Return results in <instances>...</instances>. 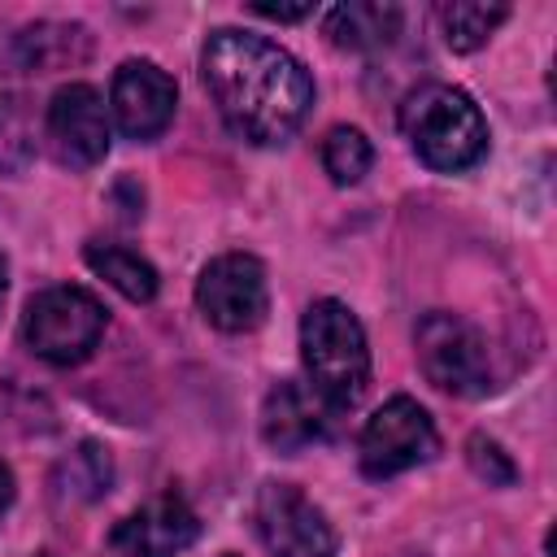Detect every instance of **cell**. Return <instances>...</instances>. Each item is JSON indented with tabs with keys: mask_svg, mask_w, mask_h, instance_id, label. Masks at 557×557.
I'll return each mask as SVG.
<instances>
[{
	"mask_svg": "<svg viewBox=\"0 0 557 557\" xmlns=\"http://www.w3.org/2000/svg\"><path fill=\"white\" fill-rule=\"evenodd\" d=\"M200 78L226 131L257 148L287 144L313 104V78L305 65L278 44L235 26H222L205 39Z\"/></svg>",
	"mask_w": 557,
	"mask_h": 557,
	"instance_id": "cell-1",
	"label": "cell"
},
{
	"mask_svg": "<svg viewBox=\"0 0 557 557\" xmlns=\"http://www.w3.org/2000/svg\"><path fill=\"white\" fill-rule=\"evenodd\" d=\"M400 131L422 165L440 174H461L487 152V122L479 104L448 83H422L400 104Z\"/></svg>",
	"mask_w": 557,
	"mask_h": 557,
	"instance_id": "cell-2",
	"label": "cell"
},
{
	"mask_svg": "<svg viewBox=\"0 0 557 557\" xmlns=\"http://www.w3.org/2000/svg\"><path fill=\"white\" fill-rule=\"evenodd\" d=\"M300 361L309 387L331 409H352L370 383V344L344 300H313L300 318Z\"/></svg>",
	"mask_w": 557,
	"mask_h": 557,
	"instance_id": "cell-3",
	"label": "cell"
},
{
	"mask_svg": "<svg viewBox=\"0 0 557 557\" xmlns=\"http://www.w3.org/2000/svg\"><path fill=\"white\" fill-rule=\"evenodd\" d=\"M104 326H109V309L87 287H70V283L44 287L39 296L26 300L22 313V339L48 366L87 361L104 339Z\"/></svg>",
	"mask_w": 557,
	"mask_h": 557,
	"instance_id": "cell-4",
	"label": "cell"
},
{
	"mask_svg": "<svg viewBox=\"0 0 557 557\" xmlns=\"http://www.w3.org/2000/svg\"><path fill=\"white\" fill-rule=\"evenodd\" d=\"M413 344H418V366L422 374L448 392V396H483L492 392V357H487V339L474 322H466L461 313H444V309H431L422 313L418 331H413Z\"/></svg>",
	"mask_w": 557,
	"mask_h": 557,
	"instance_id": "cell-5",
	"label": "cell"
},
{
	"mask_svg": "<svg viewBox=\"0 0 557 557\" xmlns=\"http://www.w3.org/2000/svg\"><path fill=\"white\" fill-rule=\"evenodd\" d=\"M440 453V435L431 413L413 396H392L383 409L370 413L361 431V474L392 479L409 466H422Z\"/></svg>",
	"mask_w": 557,
	"mask_h": 557,
	"instance_id": "cell-6",
	"label": "cell"
},
{
	"mask_svg": "<svg viewBox=\"0 0 557 557\" xmlns=\"http://www.w3.org/2000/svg\"><path fill=\"white\" fill-rule=\"evenodd\" d=\"M196 305H200L205 322L226 335H244V331L261 326V318L270 309V287H265L261 261L248 252L213 257L196 278Z\"/></svg>",
	"mask_w": 557,
	"mask_h": 557,
	"instance_id": "cell-7",
	"label": "cell"
},
{
	"mask_svg": "<svg viewBox=\"0 0 557 557\" xmlns=\"http://www.w3.org/2000/svg\"><path fill=\"white\" fill-rule=\"evenodd\" d=\"M252 518L270 557H335V527L292 483H261Z\"/></svg>",
	"mask_w": 557,
	"mask_h": 557,
	"instance_id": "cell-8",
	"label": "cell"
},
{
	"mask_svg": "<svg viewBox=\"0 0 557 557\" xmlns=\"http://www.w3.org/2000/svg\"><path fill=\"white\" fill-rule=\"evenodd\" d=\"M48 144L61 165L70 170H91L109 152V109L104 96L91 83H65L52 91L48 113H44Z\"/></svg>",
	"mask_w": 557,
	"mask_h": 557,
	"instance_id": "cell-9",
	"label": "cell"
},
{
	"mask_svg": "<svg viewBox=\"0 0 557 557\" xmlns=\"http://www.w3.org/2000/svg\"><path fill=\"white\" fill-rule=\"evenodd\" d=\"M117 131L126 139H157L170 122H174V104H178V87L174 78L152 65V61H122L113 74V91H109Z\"/></svg>",
	"mask_w": 557,
	"mask_h": 557,
	"instance_id": "cell-10",
	"label": "cell"
},
{
	"mask_svg": "<svg viewBox=\"0 0 557 557\" xmlns=\"http://www.w3.org/2000/svg\"><path fill=\"white\" fill-rule=\"evenodd\" d=\"M196 535H200V518L191 513V505L183 496L165 492V496L139 505L135 513H126L113 527L109 544L117 557H178L196 544Z\"/></svg>",
	"mask_w": 557,
	"mask_h": 557,
	"instance_id": "cell-11",
	"label": "cell"
},
{
	"mask_svg": "<svg viewBox=\"0 0 557 557\" xmlns=\"http://www.w3.org/2000/svg\"><path fill=\"white\" fill-rule=\"evenodd\" d=\"M339 409H331L313 387L296 383V379H283L265 392V405H261V440L278 453H300L309 444H322L335 426Z\"/></svg>",
	"mask_w": 557,
	"mask_h": 557,
	"instance_id": "cell-12",
	"label": "cell"
},
{
	"mask_svg": "<svg viewBox=\"0 0 557 557\" xmlns=\"http://www.w3.org/2000/svg\"><path fill=\"white\" fill-rule=\"evenodd\" d=\"M9 48L26 74H52V70H70L87 61L91 35L78 22H35L22 35H13Z\"/></svg>",
	"mask_w": 557,
	"mask_h": 557,
	"instance_id": "cell-13",
	"label": "cell"
},
{
	"mask_svg": "<svg viewBox=\"0 0 557 557\" xmlns=\"http://www.w3.org/2000/svg\"><path fill=\"white\" fill-rule=\"evenodd\" d=\"M17 57L9 44H0V170L22 174L35 161V131L26 113V96L17 87Z\"/></svg>",
	"mask_w": 557,
	"mask_h": 557,
	"instance_id": "cell-14",
	"label": "cell"
},
{
	"mask_svg": "<svg viewBox=\"0 0 557 557\" xmlns=\"http://www.w3.org/2000/svg\"><path fill=\"white\" fill-rule=\"evenodd\" d=\"M400 30V9L396 4H374V0H352V4H335L326 13V35L335 48L348 52H374L387 48Z\"/></svg>",
	"mask_w": 557,
	"mask_h": 557,
	"instance_id": "cell-15",
	"label": "cell"
},
{
	"mask_svg": "<svg viewBox=\"0 0 557 557\" xmlns=\"http://www.w3.org/2000/svg\"><path fill=\"white\" fill-rule=\"evenodd\" d=\"M87 265L109 283L117 287L126 300L135 305H148L157 296V270L152 261H144L135 248H122V244H87Z\"/></svg>",
	"mask_w": 557,
	"mask_h": 557,
	"instance_id": "cell-16",
	"label": "cell"
},
{
	"mask_svg": "<svg viewBox=\"0 0 557 557\" xmlns=\"http://www.w3.org/2000/svg\"><path fill=\"white\" fill-rule=\"evenodd\" d=\"M509 17L505 4H470V0H453L440 4V26H444V44L453 52H474L487 44V35Z\"/></svg>",
	"mask_w": 557,
	"mask_h": 557,
	"instance_id": "cell-17",
	"label": "cell"
},
{
	"mask_svg": "<svg viewBox=\"0 0 557 557\" xmlns=\"http://www.w3.org/2000/svg\"><path fill=\"white\" fill-rule=\"evenodd\" d=\"M374 165V148L370 139L357 131V126H331L326 139H322V170L331 174V183L339 187H352L370 174Z\"/></svg>",
	"mask_w": 557,
	"mask_h": 557,
	"instance_id": "cell-18",
	"label": "cell"
},
{
	"mask_svg": "<svg viewBox=\"0 0 557 557\" xmlns=\"http://www.w3.org/2000/svg\"><path fill=\"white\" fill-rule=\"evenodd\" d=\"M57 483H61V492H70V496H78V500H96V496H104L109 483H113L109 453H104L100 444H91V440L78 444V448L61 461Z\"/></svg>",
	"mask_w": 557,
	"mask_h": 557,
	"instance_id": "cell-19",
	"label": "cell"
},
{
	"mask_svg": "<svg viewBox=\"0 0 557 557\" xmlns=\"http://www.w3.org/2000/svg\"><path fill=\"white\" fill-rule=\"evenodd\" d=\"M466 461H470V470H474L487 487H509V483L518 479V466L509 461V453H505L492 435H483V431H474V435L466 440Z\"/></svg>",
	"mask_w": 557,
	"mask_h": 557,
	"instance_id": "cell-20",
	"label": "cell"
},
{
	"mask_svg": "<svg viewBox=\"0 0 557 557\" xmlns=\"http://www.w3.org/2000/svg\"><path fill=\"white\" fill-rule=\"evenodd\" d=\"M248 13L270 17V22H300V17L313 13V4H309V0H305V4H248Z\"/></svg>",
	"mask_w": 557,
	"mask_h": 557,
	"instance_id": "cell-21",
	"label": "cell"
},
{
	"mask_svg": "<svg viewBox=\"0 0 557 557\" xmlns=\"http://www.w3.org/2000/svg\"><path fill=\"white\" fill-rule=\"evenodd\" d=\"M13 496H17V487H13V474H9V466L0 461V518L9 513V505H13Z\"/></svg>",
	"mask_w": 557,
	"mask_h": 557,
	"instance_id": "cell-22",
	"label": "cell"
},
{
	"mask_svg": "<svg viewBox=\"0 0 557 557\" xmlns=\"http://www.w3.org/2000/svg\"><path fill=\"white\" fill-rule=\"evenodd\" d=\"M4 292H9V265H4V252H0V305H4Z\"/></svg>",
	"mask_w": 557,
	"mask_h": 557,
	"instance_id": "cell-23",
	"label": "cell"
},
{
	"mask_svg": "<svg viewBox=\"0 0 557 557\" xmlns=\"http://www.w3.org/2000/svg\"><path fill=\"white\" fill-rule=\"evenodd\" d=\"M39 557H52V553H39Z\"/></svg>",
	"mask_w": 557,
	"mask_h": 557,
	"instance_id": "cell-24",
	"label": "cell"
},
{
	"mask_svg": "<svg viewBox=\"0 0 557 557\" xmlns=\"http://www.w3.org/2000/svg\"><path fill=\"white\" fill-rule=\"evenodd\" d=\"M226 557H235V553H226Z\"/></svg>",
	"mask_w": 557,
	"mask_h": 557,
	"instance_id": "cell-25",
	"label": "cell"
}]
</instances>
